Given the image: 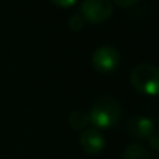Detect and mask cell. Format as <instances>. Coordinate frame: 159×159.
<instances>
[{"label": "cell", "instance_id": "30bf717a", "mask_svg": "<svg viewBox=\"0 0 159 159\" xmlns=\"http://www.w3.org/2000/svg\"><path fill=\"white\" fill-rule=\"evenodd\" d=\"M113 2H115L117 6H120V7H131V6H134L135 3L138 2V0H113Z\"/></svg>", "mask_w": 159, "mask_h": 159}, {"label": "cell", "instance_id": "277c9868", "mask_svg": "<svg viewBox=\"0 0 159 159\" xmlns=\"http://www.w3.org/2000/svg\"><path fill=\"white\" fill-rule=\"evenodd\" d=\"M120 53L112 45H102L92 53V64L98 71L110 73L119 66Z\"/></svg>", "mask_w": 159, "mask_h": 159}, {"label": "cell", "instance_id": "7a4b0ae2", "mask_svg": "<svg viewBox=\"0 0 159 159\" xmlns=\"http://www.w3.org/2000/svg\"><path fill=\"white\" fill-rule=\"evenodd\" d=\"M130 81L135 89L155 95L159 92V67L152 63L135 64L130 71Z\"/></svg>", "mask_w": 159, "mask_h": 159}, {"label": "cell", "instance_id": "8fae6325", "mask_svg": "<svg viewBox=\"0 0 159 159\" xmlns=\"http://www.w3.org/2000/svg\"><path fill=\"white\" fill-rule=\"evenodd\" d=\"M52 2L57 6H61V7H70V6H73L77 0H52Z\"/></svg>", "mask_w": 159, "mask_h": 159}, {"label": "cell", "instance_id": "5b68a950", "mask_svg": "<svg viewBox=\"0 0 159 159\" xmlns=\"http://www.w3.org/2000/svg\"><path fill=\"white\" fill-rule=\"evenodd\" d=\"M80 144L87 154H98L105 147V137L99 130L87 129L80 137Z\"/></svg>", "mask_w": 159, "mask_h": 159}, {"label": "cell", "instance_id": "3957f363", "mask_svg": "<svg viewBox=\"0 0 159 159\" xmlns=\"http://www.w3.org/2000/svg\"><path fill=\"white\" fill-rule=\"evenodd\" d=\"M112 13V0H84L81 3V16L91 22L106 21Z\"/></svg>", "mask_w": 159, "mask_h": 159}, {"label": "cell", "instance_id": "7c38bea8", "mask_svg": "<svg viewBox=\"0 0 159 159\" xmlns=\"http://www.w3.org/2000/svg\"><path fill=\"white\" fill-rule=\"evenodd\" d=\"M149 144H151V147H154L155 149H159V137L151 135V137H149Z\"/></svg>", "mask_w": 159, "mask_h": 159}, {"label": "cell", "instance_id": "8992f818", "mask_svg": "<svg viewBox=\"0 0 159 159\" xmlns=\"http://www.w3.org/2000/svg\"><path fill=\"white\" fill-rule=\"evenodd\" d=\"M127 130L130 134L137 138H149L151 135H154V123L149 117L135 116L129 120Z\"/></svg>", "mask_w": 159, "mask_h": 159}, {"label": "cell", "instance_id": "ba28073f", "mask_svg": "<svg viewBox=\"0 0 159 159\" xmlns=\"http://www.w3.org/2000/svg\"><path fill=\"white\" fill-rule=\"evenodd\" d=\"M89 123V115L84 110H73L69 115V124L70 127L75 130H82L84 127H87V124Z\"/></svg>", "mask_w": 159, "mask_h": 159}, {"label": "cell", "instance_id": "9c48e42d", "mask_svg": "<svg viewBox=\"0 0 159 159\" xmlns=\"http://www.w3.org/2000/svg\"><path fill=\"white\" fill-rule=\"evenodd\" d=\"M84 17L81 14H74L69 18V28L73 31H80L82 27H84Z\"/></svg>", "mask_w": 159, "mask_h": 159}, {"label": "cell", "instance_id": "6da1fadb", "mask_svg": "<svg viewBox=\"0 0 159 159\" xmlns=\"http://www.w3.org/2000/svg\"><path fill=\"white\" fill-rule=\"evenodd\" d=\"M121 115V106L117 98L112 95H102L95 99L89 112V121L101 129L113 127Z\"/></svg>", "mask_w": 159, "mask_h": 159}, {"label": "cell", "instance_id": "52a82bcc", "mask_svg": "<svg viewBox=\"0 0 159 159\" xmlns=\"http://www.w3.org/2000/svg\"><path fill=\"white\" fill-rule=\"evenodd\" d=\"M123 159H151L149 151L141 144H131L123 152Z\"/></svg>", "mask_w": 159, "mask_h": 159}]
</instances>
